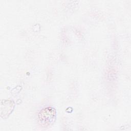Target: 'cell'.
Masks as SVG:
<instances>
[{
	"instance_id": "1",
	"label": "cell",
	"mask_w": 131,
	"mask_h": 131,
	"mask_svg": "<svg viewBox=\"0 0 131 131\" xmlns=\"http://www.w3.org/2000/svg\"><path fill=\"white\" fill-rule=\"evenodd\" d=\"M56 118L55 110L52 107H47L42 110L38 114L40 123L43 126H49L52 125Z\"/></svg>"
}]
</instances>
